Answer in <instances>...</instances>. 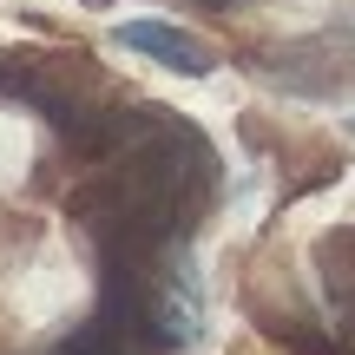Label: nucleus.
I'll list each match as a JSON object with an SVG mask.
<instances>
[{"label": "nucleus", "instance_id": "obj_1", "mask_svg": "<svg viewBox=\"0 0 355 355\" xmlns=\"http://www.w3.org/2000/svg\"><path fill=\"white\" fill-rule=\"evenodd\" d=\"M112 40H119L125 53H145V60L165 66V73H184V79L217 73V46H211V40L184 33V26H165V20H125Z\"/></svg>", "mask_w": 355, "mask_h": 355}, {"label": "nucleus", "instance_id": "obj_2", "mask_svg": "<svg viewBox=\"0 0 355 355\" xmlns=\"http://www.w3.org/2000/svg\"><path fill=\"white\" fill-rule=\"evenodd\" d=\"M250 66L270 86L303 92V99H329V92L343 86V66H329L322 40H309V46H263V53H250Z\"/></svg>", "mask_w": 355, "mask_h": 355}, {"label": "nucleus", "instance_id": "obj_3", "mask_svg": "<svg viewBox=\"0 0 355 355\" xmlns=\"http://www.w3.org/2000/svg\"><path fill=\"white\" fill-rule=\"evenodd\" d=\"M263 322H270V336H277L283 349H296V355H343L316 322H303V316H263Z\"/></svg>", "mask_w": 355, "mask_h": 355}, {"label": "nucleus", "instance_id": "obj_4", "mask_svg": "<svg viewBox=\"0 0 355 355\" xmlns=\"http://www.w3.org/2000/svg\"><path fill=\"white\" fill-rule=\"evenodd\" d=\"M20 73H26V53L0 46V92H13V86H20Z\"/></svg>", "mask_w": 355, "mask_h": 355}, {"label": "nucleus", "instance_id": "obj_5", "mask_svg": "<svg viewBox=\"0 0 355 355\" xmlns=\"http://www.w3.org/2000/svg\"><path fill=\"white\" fill-rule=\"evenodd\" d=\"M204 7H230V0H204Z\"/></svg>", "mask_w": 355, "mask_h": 355}]
</instances>
